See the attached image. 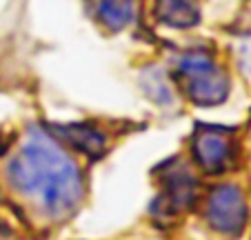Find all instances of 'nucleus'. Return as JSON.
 <instances>
[{
	"mask_svg": "<svg viewBox=\"0 0 251 240\" xmlns=\"http://www.w3.org/2000/svg\"><path fill=\"white\" fill-rule=\"evenodd\" d=\"M9 180L16 189L36 198L51 216H65L82 196V180L69 156L40 129H31L27 142L9 162Z\"/></svg>",
	"mask_w": 251,
	"mask_h": 240,
	"instance_id": "f257e3e1",
	"label": "nucleus"
},
{
	"mask_svg": "<svg viewBox=\"0 0 251 240\" xmlns=\"http://www.w3.org/2000/svg\"><path fill=\"white\" fill-rule=\"evenodd\" d=\"M180 74L187 78V91L198 105H218L227 96V80L207 56L182 58Z\"/></svg>",
	"mask_w": 251,
	"mask_h": 240,
	"instance_id": "f03ea898",
	"label": "nucleus"
},
{
	"mask_svg": "<svg viewBox=\"0 0 251 240\" xmlns=\"http://www.w3.org/2000/svg\"><path fill=\"white\" fill-rule=\"evenodd\" d=\"M207 218L211 227L220 234L238 236L247 225V203L238 187L225 185L213 189L207 203Z\"/></svg>",
	"mask_w": 251,
	"mask_h": 240,
	"instance_id": "7ed1b4c3",
	"label": "nucleus"
},
{
	"mask_svg": "<svg viewBox=\"0 0 251 240\" xmlns=\"http://www.w3.org/2000/svg\"><path fill=\"white\" fill-rule=\"evenodd\" d=\"M194 154L200 167L207 171H220L231 158V140L218 129H200L194 140Z\"/></svg>",
	"mask_w": 251,
	"mask_h": 240,
	"instance_id": "20e7f679",
	"label": "nucleus"
},
{
	"mask_svg": "<svg viewBox=\"0 0 251 240\" xmlns=\"http://www.w3.org/2000/svg\"><path fill=\"white\" fill-rule=\"evenodd\" d=\"M60 132L65 133V138L71 142L74 147L87 151V154H98L104 145V138L100 136L96 129L87 127V125H69V127H60Z\"/></svg>",
	"mask_w": 251,
	"mask_h": 240,
	"instance_id": "39448f33",
	"label": "nucleus"
},
{
	"mask_svg": "<svg viewBox=\"0 0 251 240\" xmlns=\"http://www.w3.org/2000/svg\"><path fill=\"white\" fill-rule=\"evenodd\" d=\"M160 18L171 25H191L196 20V9L189 0H160Z\"/></svg>",
	"mask_w": 251,
	"mask_h": 240,
	"instance_id": "423d86ee",
	"label": "nucleus"
},
{
	"mask_svg": "<svg viewBox=\"0 0 251 240\" xmlns=\"http://www.w3.org/2000/svg\"><path fill=\"white\" fill-rule=\"evenodd\" d=\"M100 11H102V16L107 18V23H111L114 27H120V25L129 23V18H131L129 2H125V0H107Z\"/></svg>",
	"mask_w": 251,
	"mask_h": 240,
	"instance_id": "0eeeda50",
	"label": "nucleus"
}]
</instances>
